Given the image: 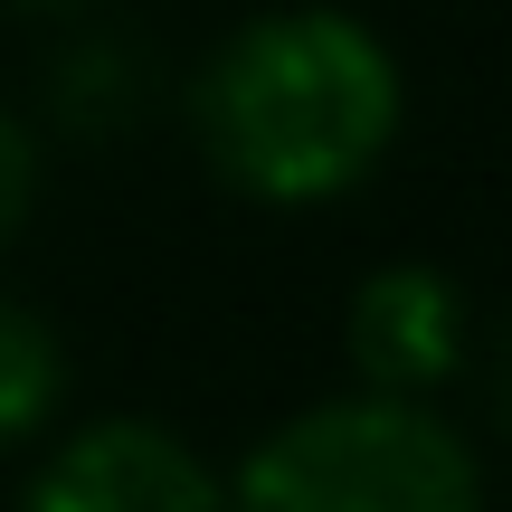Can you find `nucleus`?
<instances>
[{"instance_id":"obj_1","label":"nucleus","mask_w":512,"mask_h":512,"mask_svg":"<svg viewBox=\"0 0 512 512\" xmlns=\"http://www.w3.org/2000/svg\"><path fill=\"white\" fill-rule=\"evenodd\" d=\"M200 152L228 190L266 209H313L370 181L399 133V67L342 10H285L238 29L190 95Z\"/></svg>"},{"instance_id":"obj_2","label":"nucleus","mask_w":512,"mask_h":512,"mask_svg":"<svg viewBox=\"0 0 512 512\" xmlns=\"http://www.w3.org/2000/svg\"><path fill=\"white\" fill-rule=\"evenodd\" d=\"M228 512H484V475L427 399L361 389L256 437Z\"/></svg>"},{"instance_id":"obj_3","label":"nucleus","mask_w":512,"mask_h":512,"mask_svg":"<svg viewBox=\"0 0 512 512\" xmlns=\"http://www.w3.org/2000/svg\"><path fill=\"white\" fill-rule=\"evenodd\" d=\"M19 512H228V484L190 456L171 427L152 418H105L76 427L38 484L19 494Z\"/></svg>"},{"instance_id":"obj_4","label":"nucleus","mask_w":512,"mask_h":512,"mask_svg":"<svg viewBox=\"0 0 512 512\" xmlns=\"http://www.w3.org/2000/svg\"><path fill=\"white\" fill-rule=\"evenodd\" d=\"M342 342L361 389H399V399H427L446 370L465 361V294L456 275H437L427 256H399V266L361 275L342 313Z\"/></svg>"},{"instance_id":"obj_5","label":"nucleus","mask_w":512,"mask_h":512,"mask_svg":"<svg viewBox=\"0 0 512 512\" xmlns=\"http://www.w3.org/2000/svg\"><path fill=\"white\" fill-rule=\"evenodd\" d=\"M57 399H67V351H57V332L38 323L29 304L0 294V446L38 437V427L57 418Z\"/></svg>"},{"instance_id":"obj_6","label":"nucleus","mask_w":512,"mask_h":512,"mask_svg":"<svg viewBox=\"0 0 512 512\" xmlns=\"http://www.w3.org/2000/svg\"><path fill=\"white\" fill-rule=\"evenodd\" d=\"M48 95L76 133H114L133 105H143V67H133L124 38H76L67 57L48 67Z\"/></svg>"},{"instance_id":"obj_7","label":"nucleus","mask_w":512,"mask_h":512,"mask_svg":"<svg viewBox=\"0 0 512 512\" xmlns=\"http://www.w3.org/2000/svg\"><path fill=\"white\" fill-rule=\"evenodd\" d=\"M29 209H38V143H29V124L0 105V247L29 228Z\"/></svg>"},{"instance_id":"obj_8","label":"nucleus","mask_w":512,"mask_h":512,"mask_svg":"<svg viewBox=\"0 0 512 512\" xmlns=\"http://www.w3.org/2000/svg\"><path fill=\"white\" fill-rule=\"evenodd\" d=\"M494 408H503V437H512V332H503V361H494Z\"/></svg>"},{"instance_id":"obj_9","label":"nucleus","mask_w":512,"mask_h":512,"mask_svg":"<svg viewBox=\"0 0 512 512\" xmlns=\"http://www.w3.org/2000/svg\"><path fill=\"white\" fill-rule=\"evenodd\" d=\"M29 10H76V0H29Z\"/></svg>"}]
</instances>
